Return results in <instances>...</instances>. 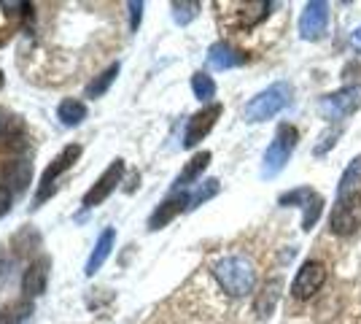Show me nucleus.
<instances>
[{
	"mask_svg": "<svg viewBox=\"0 0 361 324\" xmlns=\"http://www.w3.org/2000/svg\"><path fill=\"white\" fill-rule=\"evenodd\" d=\"M213 278L219 281V287L229 297H245V294L254 292V284H256L254 263L240 257V254L221 257L219 263L213 265Z\"/></svg>",
	"mask_w": 361,
	"mask_h": 324,
	"instance_id": "nucleus-1",
	"label": "nucleus"
},
{
	"mask_svg": "<svg viewBox=\"0 0 361 324\" xmlns=\"http://www.w3.org/2000/svg\"><path fill=\"white\" fill-rule=\"evenodd\" d=\"M291 95H294V90H291V84H286V81H278V84H272L267 90H262L256 97L248 100V106H245V122L259 124L272 119V116H278L291 103Z\"/></svg>",
	"mask_w": 361,
	"mask_h": 324,
	"instance_id": "nucleus-2",
	"label": "nucleus"
},
{
	"mask_svg": "<svg viewBox=\"0 0 361 324\" xmlns=\"http://www.w3.org/2000/svg\"><path fill=\"white\" fill-rule=\"evenodd\" d=\"M297 140H300V133H297L294 124H278L275 138L267 146L264 160H262V179H275L281 170L286 168V162L291 160L294 149H297Z\"/></svg>",
	"mask_w": 361,
	"mask_h": 324,
	"instance_id": "nucleus-3",
	"label": "nucleus"
},
{
	"mask_svg": "<svg viewBox=\"0 0 361 324\" xmlns=\"http://www.w3.org/2000/svg\"><path fill=\"white\" fill-rule=\"evenodd\" d=\"M359 108H361V84L343 87V90H337V92H331L318 100V114H321L326 122L345 119L350 114H356Z\"/></svg>",
	"mask_w": 361,
	"mask_h": 324,
	"instance_id": "nucleus-4",
	"label": "nucleus"
},
{
	"mask_svg": "<svg viewBox=\"0 0 361 324\" xmlns=\"http://www.w3.org/2000/svg\"><path fill=\"white\" fill-rule=\"evenodd\" d=\"M78 157H81V146L78 143H71V146H65L60 155L51 160V165L44 170V176H41V184H38V192H35V205H41V203L54 192V184H57V179H60L62 173H68V170L73 168L75 162H78Z\"/></svg>",
	"mask_w": 361,
	"mask_h": 324,
	"instance_id": "nucleus-5",
	"label": "nucleus"
},
{
	"mask_svg": "<svg viewBox=\"0 0 361 324\" xmlns=\"http://www.w3.org/2000/svg\"><path fill=\"white\" fill-rule=\"evenodd\" d=\"M278 205H300L305 216H302V230H313L318 222V216L324 211V198L318 195L316 189H310V186H300V189H291V192H283L281 198H278Z\"/></svg>",
	"mask_w": 361,
	"mask_h": 324,
	"instance_id": "nucleus-6",
	"label": "nucleus"
},
{
	"mask_svg": "<svg viewBox=\"0 0 361 324\" xmlns=\"http://www.w3.org/2000/svg\"><path fill=\"white\" fill-rule=\"evenodd\" d=\"M361 227V195H348V198H340L334 211H331L329 219V230L334 235H353V232Z\"/></svg>",
	"mask_w": 361,
	"mask_h": 324,
	"instance_id": "nucleus-7",
	"label": "nucleus"
},
{
	"mask_svg": "<svg viewBox=\"0 0 361 324\" xmlns=\"http://www.w3.org/2000/svg\"><path fill=\"white\" fill-rule=\"evenodd\" d=\"M324 281H326V265L321 263V260H307V263H302V268L294 276L291 294L297 300H310L324 287Z\"/></svg>",
	"mask_w": 361,
	"mask_h": 324,
	"instance_id": "nucleus-8",
	"label": "nucleus"
},
{
	"mask_svg": "<svg viewBox=\"0 0 361 324\" xmlns=\"http://www.w3.org/2000/svg\"><path fill=\"white\" fill-rule=\"evenodd\" d=\"M121 176H124V160H114V162L100 173V179L94 181V186L84 195V200H81L84 208H94V205L106 203L108 198L114 195V189L121 184Z\"/></svg>",
	"mask_w": 361,
	"mask_h": 324,
	"instance_id": "nucleus-9",
	"label": "nucleus"
},
{
	"mask_svg": "<svg viewBox=\"0 0 361 324\" xmlns=\"http://www.w3.org/2000/svg\"><path fill=\"white\" fill-rule=\"evenodd\" d=\"M329 28V3L324 0H313L305 6L300 16V38L305 41H318Z\"/></svg>",
	"mask_w": 361,
	"mask_h": 324,
	"instance_id": "nucleus-10",
	"label": "nucleus"
},
{
	"mask_svg": "<svg viewBox=\"0 0 361 324\" xmlns=\"http://www.w3.org/2000/svg\"><path fill=\"white\" fill-rule=\"evenodd\" d=\"M221 111H224V108L219 106V103H211L208 108L197 111L195 116L186 122V130H183V149H195L197 143L213 130V124L219 122Z\"/></svg>",
	"mask_w": 361,
	"mask_h": 324,
	"instance_id": "nucleus-11",
	"label": "nucleus"
},
{
	"mask_svg": "<svg viewBox=\"0 0 361 324\" xmlns=\"http://www.w3.org/2000/svg\"><path fill=\"white\" fill-rule=\"evenodd\" d=\"M189 200H192L189 192H176V195H170V198L149 216V230H162V227L170 224L180 211H189Z\"/></svg>",
	"mask_w": 361,
	"mask_h": 324,
	"instance_id": "nucleus-12",
	"label": "nucleus"
},
{
	"mask_svg": "<svg viewBox=\"0 0 361 324\" xmlns=\"http://www.w3.org/2000/svg\"><path fill=\"white\" fill-rule=\"evenodd\" d=\"M245 62H248V54L235 49L232 44H224V41H219L208 49V65L213 71H232V68H240Z\"/></svg>",
	"mask_w": 361,
	"mask_h": 324,
	"instance_id": "nucleus-13",
	"label": "nucleus"
},
{
	"mask_svg": "<svg viewBox=\"0 0 361 324\" xmlns=\"http://www.w3.org/2000/svg\"><path fill=\"white\" fill-rule=\"evenodd\" d=\"M49 257H38L35 263H30V268L25 270V278H22V292L25 297H38V294L46 292V278H49Z\"/></svg>",
	"mask_w": 361,
	"mask_h": 324,
	"instance_id": "nucleus-14",
	"label": "nucleus"
},
{
	"mask_svg": "<svg viewBox=\"0 0 361 324\" xmlns=\"http://www.w3.org/2000/svg\"><path fill=\"white\" fill-rule=\"evenodd\" d=\"M114 244H116V230H114V227H106V230L100 232V238H97L94 248H92L90 260H87V268H84V273H87V276H94V273L106 265V260L111 257Z\"/></svg>",
	"mask_w": 361,
	"mask_h": 324,
	"instance_id": "nucleus-15",
	"label": "nucleus"
},
{
	"mask_svg": "<svg viewBox=\"0 0 361 324\" xmlns=\"http://www.w3.org/2000/svg\"><path fill=\"white\" fill-rule=\"evenodd\" d=\"M238 8H240V11H238V28L248 30V28L259 25L262 19H267L272 3H267V0H256V3H238Z\"/></svg>",
	"mask_w": 361,
	"mask_h": 324,
	"instance_id": "nucleus-16",
	"label": "nucleus"
},
{
	"mask_svg": "<svg viewBox=\"0 0 361 324\" xmlns=\"http://www.w3.org/2000/svg\"><path fill=\"white\" fill-rule=\"evenodd\" d=\"M208 165H211V152H197V155L186 162V168L180 170L178 179H176V189H183V186L195 184L197 179L205 173Z\"/></svg>",
	"mask_w": 361,
	"mask_h": 324,
	"instance_id": "nucleus-17",
	"label": "nucleus"
},
{
	"mask_svg": "<svg viewBox=\"0 0 361 324\" xmlns=\"http://www.w3.org/2000/svg\"><path fill=\"white\" fill-rule=\"evenodd\" d=\"M361 184V155L353 157L348 162V168L340 176V184H337V198H348V195H356V189Z\"/></svg>",
	"mask_w": 361,
	"mask_h": 324,
	"instance_id": "nucleus-18",
	"label": "nucleus"
},
{
	"mask_svg": "<svg viewBox=\"0 0 361 324\" xmlns=\"http://www.w3.org/2000/svg\"><path fill=\"white\" fill-rule=\"evenodd\" d=\"M278 294H281V278H272L262 287V292L256 294L254 300V311L259 316H270L275 303H278Z\"/></svg>",
	"mask_w": 361,
	"mask_h": 324,
	"instance_id": "nucleus-19",
	"label": "nucleus"
},
{
	"mask_svg": "<svg viewBox=\"0 0 361 324\" xmlns=\"http://www.w3.org/2000/svg\"><path fill=\"white\" fill-rule=\"evenodd\" d=\"M57 119H60L65 127H78V124L87 119V106L75 97H68L62 100L60 108H57Z\"/></svg>",
	"mask_w": 361,
	"mask_h": 324,
	"instance_id": "nucleus-20",
	"label": "nucleus"
},
{
	"mask_svg": "<svg viewBox=\"0 0 361 324\" xmlns=\"http://www.w3.org/2000/svg\"><path fill=\"white\" fill-rule=\"evenodd\" d=\"M30 173H32L30 162L14 160V162H8V168H6V181L14 186V189H25L27 181H30Z\"/></svg>",
	"mask_w": 361,
	"mask_h": 324,
	"instance_id": "nucleus-21",
	"label": "nucleus"
},
{
	"mask_svg": "<svg viewBox=\"0 0 361 324\" xmlns=\"http://www.w3.org/2000/svg\"><path fill=\"white\" fill-rule=\"evenodd\" d=\"M116 76H119V62H114V65H108L106 71L100 73V76L92 81L90 87H87V97H100V95L108 92V87L116 81Z\"/></svg>",
	"mask_w": 361,
	"mask_h": 324,
	"instance_id": "nucleus-22",
	"label": "nucleus"
},
{
	"mask_svg": "<svg viewBox=\"0 0 361 324\" xmlns=\"http://www.w3.org/2000/svg\"><path fill=\"white\" fill-rule=\"evenodd\" d=\"M192 92H195L200 103H211L216 97V81L208 73H195L192 76Z\"/></svg>",
	"mask_w": 361,
	"mask_h": 324,
	"instance_id": "nucleus-23",
	"label": "nucleus"
},
{
	"mask_svg": "<svg viewBox=\"0 0 361 324\" xmlns=\"http://www.w3.org/2000/svg\"><path fill=\"white\" fill-rule=\"evenodd\" d=\"M170 8H173V22H176V25H180V28H186L189 22H195V19H197L200 8H202V3L189 0V3H173Z\"/></svg>",
	"mask_w": 361,
	"mask_h": 324,
	"instance_id": "nucleus-24",
	"label": "nucleus"
},
{
	"mask_svg": "<svg viewBox=\"0 0 361 324\" xmlns=\"http://www.w3.org/2000/svg\"><path fill=\"white\" fill-rule=\"evenodd\" d=\"M32 306L27 300H22V303H14V306H6L3 313H0V324H22L27 316H30Z\"/></svg>",
	"mask_w": 361,
	"mask_h": 324,
	"instance_id": "nucleus-25",
	"label": "nucleus"
},
{
	"mask_svg": "<svg viewBox=\"0 0 361 324\" xmlns=\"http://www.w3.org/2000/svg\"><path fill=\"white\" fill-rule=\"evenodd\" d=\"M216 192H219V181H216V179L205 181V184L200 186L195 195H192V200H189V211H192V208H197V205H202L205 200H211Z\"/></svg>",
	"mask_w": 361,
	"mask_h": 324,
	"instance_id": "nucleus-26",
	"label": "nucleus"
},
{
	"mask_svg": "<svg viewBox=\"0 0 361 324\" xmlns=\"http://www.w3.org/2000/svg\"><path fill=\"white\" fill-rule=\"evenodd\" d=\"M337 138H340V130H329V133H326V136L321 138L324 143H318L316 149H313V155H316V157H324L331 149V146H334V140H337Z\"/></svg>",
	"mask_w": 361,
	"mask_h": 324,
	"instance_id": "nucleus-27",
	"label": "nucleus"
},
{
	"mask_svg": "<svg viewBox=\"0 0 361 324\" xmlns=\"http://www.w3.org/2000/svg\"><path fill=\"white\" fill-rule=\"evenodd\" d=\"M127 8H130V30H137L140 28V19H143V3H127Z\"/></svg>",
	"mask_w": 361,
	"mask_h": 324,
	"instance_id": "nucleus-28",
	"label": "nucleus"
},
{
	"mask_svg": "<svg viewBox=\"0 0 361 324\" xmlns=\"http://www.w3.org/2000/svg\"><path fill=\"white\" fill-rule=\"evenodd\" d=\"M8 208H11V189L0 184V216L8 214Z\"/></svg>",
	"mask_w": 361,
	"mask_h": 324,
	"instance_id": "nucleus-29",
	"label": "nucleus"
},
{
	"mask_svg": "<svg viewBox=\"0 0 361 324\" xmlns=\"http://www.w3.org/2000/svg\"><path fill=\"white\" fill-rule=\"evenodd\" d=\"M350 47L361 54V28H356V30H353V35H350Z\"/></svg>",
	"mask_w": 361,
	"mask_h": 324,
	"instance_id": "nucleus-30",
	"label": "nucleus"
},
{
	"mask_svg": "<svg viewBox=\"0 0 361 324\" xmlns=\"http://www.w3.org/2000/svg\"><path fill=\"white\" fill-rule=\"evenodd\" d=\"M6 124H8V119H3V111H0V133L6 130Z\"/></svg>",
	"mask_w": 361,
	"mask_h": 324,
	"instance_id": "nucleus-31",
	"label": "nucleus"
},
{
	"mask_svg": "<svg viewBox=\"0 0 361 324\" xmlns=\"http://www.w3.org/2000/svg\"><path fill=\"white\" fill-rule=\"evenodd\" d=\"M3 84H6V78H3V71H0V90H3Z\"/></svg>",
	"mask_w": 361,
	"mask_h": 324,
	"instance_id": "nucleus-32",
	"label": "nucleus"
}]
</instances>
